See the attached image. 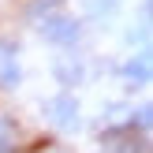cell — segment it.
Returning a JSON list of instances; mask_svg holds the SVG:
<instances>
[{"label":"cell","instance_id":"10","mask_svg":"<svg viewBox=\"0 0 153 153\" xmlns=\"http://www.w3.org/2000/svg\"><path fill=\"white\" fill-rule=\"evenodd\" d=\"M41 153H71V149H64V146H45Z\"/></svg>","mask_w":153,"mask_h":153},{"label":"cell","instance_id":"7","mask_svg":"<svg viewBox=\"0 0 153 153\" xmlns=\"http://www.w3.org/2000/svg\"><path fill=\"white\" fill-rule=\"evenodd\" d=\"M101 116H105V127H123V123H131V120H134V112L127 108V105H116V101H112V105H105V108H101Z\"/></svg>","mask_w":153,"mask_h":153},{"label":"cell","instance_id":"3","mask_svg":"<svg viewBox=\"0 0 153 153\" xmlns=\"http://www.w3.org/2000/svg\"><path fill=\"white\" fill-rule=\"evenodd\" d=\"M101 149L105 153H149V142H146V131H134V123H123V127L105 131Z\"/></svg>","mask_w":153,"mask_h":153},{"label":"cell","instance_id":"5","mask_svg":"<svg viewBox=\"0 0 153 153\" xmlns=\"http://www.w3.org/2000/svg\"><path fill=\"white\" fill-rule=\"evenodd\" d=\"M52 75H56L60 86H82V82H86V64H82L79 56H60L56 64H52Z\"/></svg>","mask_w":153,"mask_h":153},{"label":"cell","instance_id":"6","mask_svg":"<svg viewBox=\"0 0 153 153\" xmlns=\"http://www.w3.org/2000/svg\"><path fill=\"white\" fill-rule=\"evenodd\" d=\"M120 75H123V82H131V86H138V90L149 86V75H153V71H149V52L142 49L138 56H131L123 67H120Z\"/></svg>","mask_w":153,"mask_h":153},{"label":"cell","instance_id":"2","mask_svg":"<svg viewBox=\"0 0 153 153\" xmlns=\"http://www.w3.org/2000/svg\"><path fill=\"white\" fill-rule=\"evenodd\" d=\"M37 30H41V37H45L49 45H60V49H67V45H75V41L82 37V26H79L67 11H60V7L45 11L41 19H37Z\"/></svg>","mask_w":153,"mask_h":153},{"label":"cell","instance_id":"8","mask_svg":"<svg viewBox=\"0 0 153 153\" xmlns=\"http://www.w3.org/2000/svg\"><path fill=\"white\" fill-rule=\"evenodd\" d=\"M15 149H19V131H15V123L0 120V153H15Z\"/></svg>","mask_w":153,"mask_h":153},{"label":"cell","instance_id":"1","mask_svg":"<svg viewBox=\"0 0 153 153\" xmlns=\"http://www.w3.org/2000/svg\"><path fill=\"white\" fill-rule=\"evenodd\" d=\"M41 112H45V120H49L52 127H60V131H79L82 127L79 97L67 94V90H60V94H52L49 101H41Z\"/></svg>","mask_w":153,"mask_h":153},{"label":"cell","instance_id":"4","mask_svg":"<svg viewBox=\"0 0 153 153\" xmlns=\"http://www.w3.org/2000/svg\"><path fill=\"white\" fill-rule=\"evenodd\" d=\"M22 71H19V56H15V45L0 41V90H19Z\"/></svg>","mask_w":153,"mask_h":153},{"label":"cell","instance_id":"9","mask_svg":"<svg viewBox=\"0 0 153 153\" xmlns=\"http://www.w3.org/2000/svg\"><path fill=\"white\" fill-rule=\"evenodd\" d=\"M90 15L94 19H116L120 15V0H90Z\"/></svg>","mask_w":153,"mask_h":153}]
</instances>
